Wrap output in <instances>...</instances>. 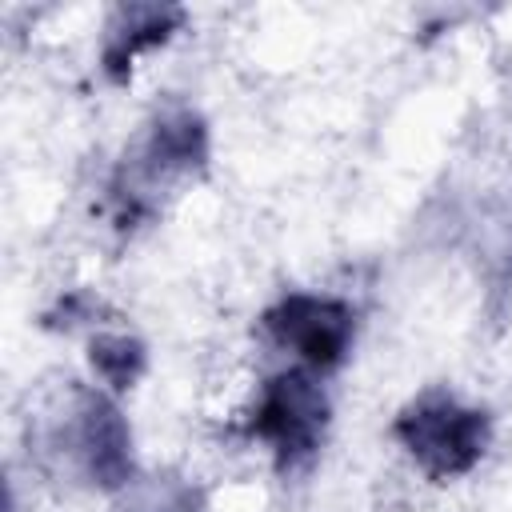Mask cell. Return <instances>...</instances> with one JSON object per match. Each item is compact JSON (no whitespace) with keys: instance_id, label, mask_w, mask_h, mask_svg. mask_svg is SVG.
<instances>
[{"instance_id":"1","label":"cell","mask_w":512,"mask_h":512,"mask_svg":"<svg viewBox=\"0 0 512 512\" xmlns=\"http://www.w3.org/2000/svg\"><path fill=\"white\" fill-rule=\"evenodd\" d=\"M212 160V132L196 104L168 100L160 104L136 144L120 156L104 184V220L116 236H136L160 212V196L208 172Z\"/></svg>"},{"instance_id":"2","label":"cell","mask_w":512,"mask_h":512,"mask_svg":"<svg viewBox=\"0 0 512 512\" xmlns=\"http://www.w3.org/2000/svg\"><path fill=\"white\" fill-rule=\"evenodd\" d=\"M28 448H36L48 468L96 492H124L140 480L132 424L104 388L72 380L48 412L28 420Z\"/></svg>"},{"instance_id":"3","label":"cell","mask_w":512,"mask_h":512,"mask_svg":"<svg viewBox=\"0 0 512 512\" xmlns=\"http://www.w3.org/2000/svg\"><path fill=\"white\" fill-rule=\"evenodd\" d=\"M392 440L432 484H448L484 460L492 416L488 408L460 400L452 388H424L392 416Z\"/></svg>"},{"instance_id":"4","label":"cell","mask_w":512,"mask_h":512,"mask_svg":"<svg viewBox=\"0 0 512 512\" xmlns=\"http://www.w3.org/2000/svg\"><path fill=\"white\" fill-rule=\"evenodd\" d=\"M328 420L332 404L320 376L292 364L260 384L256 404L244 416V436L268 448L280 476H300L316 464L328 436Z\"/></svg>"},{"instance_id":"5","label":"cell","mask_w":512,"mask_h":512,"mask_svg":"<svg viewBox=\"0 0 512 512\" xmlns=\"http://www.w3.org/2000/svg\"><path fill=\"white\" fill-rule=\"evenodd\" d=\"M356 308L344 296H328V292H280L264 312H260V328L268 332V340L284 352L296 356L300 368L324 376L336 372L352 344H356Z\"/></svg>"},{"instance_id":"6","label":"cell","mask_w":512,"mask_h":512,"mask_svg":"<svg viewBox=\"0 0 512 512\" xmlns=\"http://www.w3.org/2000/svg\"><path fill=\"white\" fill-rule=\"evenodd\" d=\"M184 24L176 4H116L100 32V72L108 84H128L144 52L168 44Z\"/></svg>"},{"instance_id":"7","label":"cell","mask_w":512,"mask_h":512,"mask_svg":"<svg viewBox=\"0 0 512 512\" xmlns=\"http://www.w3.org/2000/svg\"><path fill=\"white\" fill-rule=\"evenodd\" d=\"M88 368L96 372L104 392L124 396L148 368V344L132 332H96L88 340Z\"/></svg>"},{"instance_id":"8","label":"cell","mask_w":512,"mask_h":512,"mask_svg":"<svg viewBox=\"0 0 512 512\" xmlns=\"http://www.w3.org/2000/svg\"><path fill=\"white\" fill-rule=\"evenodd\" d=\"M120 512H204V492L188 480H152L136 488Z\"/></svg>"},{"instance_id":"9","label":"cell","mask_w":512,"mask_h":512,"mask_svg":"<svg viewBox=\"0 0 512 512\" xmlns=\"http://www.w3.org/2000/svg\"><path fill=\"white\" fill-rule=\"evenodd\" d=\"M96 312H100V300L92 292H68L56 300V308L44 312V328H76L96 320Z\"/></svg>"}]
</instances>
